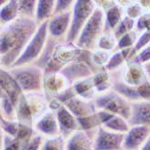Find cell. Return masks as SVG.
<instances>
[{
	"label": "cell",
	"instance_id": "obj_1",
	"mask_svg": "<svg viewBox=\"0 0 150 150\" xmlns=\"http://www.w3.org/2000/svg\"><path fill=\"white\" fill-rule=\"evenodd\" d=\"M39 25L35 18L19 16L0 31V65L10 68L22 54Z\"/></svg>",
	"mask_w": 150,
	"mask_h": 150
},
{
	"label": "cell",
	"instance_id": "obj_2",
	"mask_svg": "<svg viewBox=\"0 0 150 150\" xmlns=\"http://www.w3.org/2000/svg\"><path fill=\"white\" fill-rule=\"evenodd\" d=\"M84 50L74 42L65 40H55L49 36L47 44L41 57L35 62L45 73L58 72L68 63L80 59Z\"/></svg>",
	"mask_w": 150,
	"mask_h": 150
},
{
	"label": "cell",
	"instance_id": "obj_3",
	"mask_svg": "<svg viewBox=\"0 0 150 150\" xmlns=\"http://www.w3.org/2000/svg\"><path fill=\"white\" fill-rule=\"evenodd\" d=\"M16 120L30 127L49 110V101L44 92L22 93L16 103Z\"/></svg>",
	"mask_w": 150,
	"mask_h": 150
},
{
	"label": "cell",
	"instance_id": "obj_4",
	"mask_svg": "<svg viewBox=\"0 0 150 150\" xmlns=\"http://www.w3.org/2000/svg\"><path fill=\"white\" fill-rule=\"evenodd\" d=\"M23 93L44 92L45 71L35 63L8 68Z\"/></svg>",
	"mask_w": 150,
	"mask_h": 150
},
{
	"label": "cell",
	"instance_id": "obj_5",
	"mask_svg": "<svg viewBox=\"0 0 150 150\" xmlns=\"http://www.w3.org/2000/svg\"><path fill=\"white\" fill-rule=\"evenodd\" d=\"M105 30V15L100 9L96 8L91 16L82 26L80 34L74 42L79 48L93 51L97 47L99 38Z\"/></svg>",
	"mask_w": 150,
	"mask_h": 150
},
{
	"label": "cell",
	"instance_id": "obj_6",
	"mask_svg": "<svg viewBox=\"0 0 150 150\" xmlns=\"http://www.w3.org/2000/svg\"><path fill=\"white\" fill-rule=\"evenodd\" d=\"M48 38L49 35L46 21V22L39 25L36 32L25 46L22 54L16 61L12 67L35 63L37 60L41 57L42 53L44 52Z\"/></svg>",
	"mask_w": 150,
	"mask_h": 150
},
{
	"label": "cell",
	"instance_id": "obj_7",
	"mask_svg": "<svg viewBox=\"0 0 150 150\" xmlns=\"http://www.w3.org/2000/svg\"><path fill=\"white\" fill-rule=\"evenodd\" d=\"M96 109L104 110L112 115L121 116L128 120L131 113V102L126 100L113 89L97 95L94 100Z\"/></svg>",
	"mask_w": 150,
	"mask_h": 150
},
{
	"label": "cell",
	"instance_id": "obj_8",
	"mask_svg": "<svg viewBox=\"0 0 150 150\" xmlns=\"http://www.w3.org/2000/svg\"><path fill=\"white\" fill-rule=\"evenodd\" d=\"M93 0H76L71 8V25L65 41L74 42L80 32L95 11Z\"/></svg>",
	"mask_w": 150,
	"mask_h": 150
},
{
	"label": "cell",
	"instance_id": "obj_9",
	"mask_svg": "<svg viewBox=\"0 0 150 150\" xmlns=\"http://www.w3.org/2000/svg\"><path fill=\"white\" fill-rule=\"evenodd\" d=\"M91 52L84 50L83 54L80 59L68 63L60 71L71 85L92 76L95 72L91 61Z\"/></svg>",
	"mask_w": 150,
	"mask_h": 150
},
{
	"label": "cell",
	"instance_id": "obj_10",
	"mask_svg": "<svg viewBox=\"0 0 150 150\" xmlns=\"http://www.w3.org/2000/svg\"><path fill=\"white\" fill-rule=\"evenodd\" d=\"M71 25V11L54 14L47 21L48 35L55 40H65Z\"/></svg>",
	"mask_w": 150,
	"mask_h": 150
},
{
	"label": "cell",
	"instance_id": "obj_11",
	"mask_svg": "<svg viewBox=\"0 0 150 150\" xmlns=\"http://www.w3.org/2000/svg\"><path fill=\"white\" fill-rule=\"evenodd\" d=\"M124 135L100 127L95 135L94 150H122Z\"/></svg>",
	"mask_w": 150,
	"mask_h": 150
},
{
	"label": "cell",
	"instance_id": "obj_12",
	"mask_svg": "<svg viewBox=\"0 0 150 150\" xmlns=\"http://www.w3.org/2000/svg\"><path fill=\"white\" fill-rule=\"evenodd\" d=\"M117 74L123 82L133 87L139 86L147 80L143 64L133 60L127 62L120 71H117Z\"/></svg>",
	"mask_w": 150,
	"mask_h": 150
},
{
	"label": "cell",
	"instance_id": "obj_13",
	"mask_svg": "<svg viewBox=\"0 0 150 150\" xmlns=\"http://www.w3.org/2000/svg\"><path fill=\"white\" fill-rule=\"evenodd\" d=\"M70 86L71 84L60 71L45 73L42 91L46 96L48 101L55 99Z\"/></svg>",
	"mask_w": 150,
	"mask_h": 150
},
{
	"label": "cell",
	"instance_id": "obj_14",
	"mask_svg": "<svg viewBox=\"0 0 150 150\" xmlns=\"http://www.w3.org/2000/svg\"><path fill=\"white\" fill-rule=\"evenodd\" d=\"M97 129H78L73 132L66 137L65 150H94V139Z\"/></svg>",
	"mask_w": 150,
	"mask_h": 150
},
{
	"label": "cell",
	"instance_id": "obj_15",
	"mask_svg": "<svg viewBox=\"0 0 150 150\" xmlns=\"http://www.w3.org/2000/svg\"><path fill=\"white\" fill-rule=\"evenodd\" d=\"M150 135V127L146 126H131L124 135L122 150H140Z\"/></svg>",
	"mask_w": 150,
	"mask_h": 150
},
{
	"label": "cell",
	"instance_id": "obj_16",
	"mask_svg": "<svg viewBox=\"0 0 150 150\" xmlns=\"http://www.w3.org/2000/svg\"><path fill=\"white\" fill-rule=\"evenodd\" d=\"M54 111L59 125L60 134L62 136L66 138L73 132L80 129L78 117L73 115L64 104L61 103Z\"/></svg>",
	"mask_w": 150,
	"mask_h": 150
},
{
	"label": "cell",
	"instance_id": "obj_17",
	"mask_svg": "<svg viewBox=\"0 0 150 150\" xmlns=\"http://www.w3.org/2000/svg\"><path fill=\"white\" fill-rule=\"evenodd\" d=\"M34 129L45 137L59 135L60 129L55 111L49 109L35 122L34 125Z\"/></svg>",
	"mask_w": 150,
	"mask_h": 150
},
{
	"label": "cell",
	"instance_id": "obj_18",
	"mask_svg": "<svg viewBox=\"0 0 150 150\" xmlns=\"http://www.w3.org/2000/svg\"><path fill=\"white\" fill-rule=\"evenodd\" d=\"M130 126H146L150 127V100L131 102V113L128 119Z\"/></svg>",
	"mask_w": 150,
	"mask_h": 150
},
{
	"label": "cell",
	"instance_id": "obj_19",
	"mask_svg": "<svg viewBox=\"0 0 150 150\" xmlns=\"http://www.w3.org/2000/svg\"><path fill=\"white\" fill-rule=\"evenodd\" d=\"M0 91L8 95L16 106L22 91L8 68L0 65Z\"/></svg>",
	"mask_w": 150,
	"mask_h": 150
},
{
	"label": "cell",
	"instance_id": "obj_20",
	"mask_svg": "<svg viewBox=\"0 0 150 150\" xmlns=\"http://www.w3.org/2000/svg\"><path fill=\"white\" fill-rule=\"evenodd\" d=\"M63 104L78 119L89 116L97 110L94 100H87L78 97V96H73Z\"/></svg>",
	"mask_w": 150,
	"mask_h": 150
},
{
	"label": "cell",
	"instance_id": "obj_21",
	"mask_svg": "<svg viewBox=\"0 0 150 150\" xmlns=\"http://www.w3.org/2000/svg\"><path fill=\"white\" fill-rule=\"evenodd\" d=\"M111 116L112 114L109 112L97 110L94 113L89 116L78 119L79 124H80V129H83V130L97 129L100 127H102V125L108 120Z\"/></svg>",
	"mask_w": 150,
	"mask_h": 150
},
{
	"label": "cell",
	"instance_id": "obj_22",
	"mask_svg": "<svg viewBox=\"0 0 150 150\" xmlns=\"http://www.w3.org/2000/svg\"><path fill=\"white\" fill-rule=\"evenodd\" d=\"M91 80L98 95L112 90L114 82V74L104 69L92 74Z\"/></svg>",
	"mask_w": 150,
	"mask_h": 150
},
{
	"label": "cell",
	"instance_id": "obj_23",
	"mask_svg": "<svg viewBox=\"0 0 150 150\" xmlns=\"http://www.w3.org/2000/svg\"><path fill=\"white\" fill-rule=\"evenodd\" d=\"M75 96L87 100H94L97 97V91L93 85L91 76L86 79L81 80L71 85Z\"/></svg>",
	"mask_w": 150,
	"mask_h": 150
},
{
	"label": "cell",
	"instance_id": "obj_24",
	"mask_svg": "<svg viewBox=\"0 0 150 150\" xmlns=\"http://www.w3.org/2000/svg\"><path fill=\"white\" fill-rule=\"evenodd\" d=\"M114 74V82L112 89L117 91L119 94H120L122 97H124L126 100H127L129 102H135L141 100L139 97L137 87L130 86L127 85L125 82H123L117 76V72H112Z\"/></svg>",
	"mask_w": 150,
	"mask_h": 150
},
{
	"label": "cell",
	"instance_id": "obj_25",
	"mask_svg": "<svg viewBox=\"0 0 150 150\" xmlns=\"http://www.w3.org/2000/svg\"><path fill=\"white\" fill-rule=\"evenodd\" d=\"M56 0H38L35 19L38 25L48 21L55 12Z\"/></svg>",
	"mask_w": 150,
	"mask_h": 150
},
{
	"label": "cell",
	"instance_id": "obj_26",
	"mask_svg": "<svg viewBox=\"0 0 150 150\" xmlns=\"http://www.w3.org/2000/svg\"><path fill=\"white\" fill-rule=\"evenodd\" d=\"M105 15V30L104 32H114L120 21L125 16V10L115 4L104 13Z\"/></svg>",
	"mask_w": 150,
	"mask_h": 150
},
{
	"label": "cell",
	"instance_id": "obj_27",
	"mask_svg": "<svg viewBox=\"0 0 150 150\" xmlns=\"http://www.w3.org/2000/svg\"><path fill=\"white\" fill-rule=\"evenodd\" d=\"M20 16L17 0H10L0 8V25L2 27L11 24Z\"/></svg>",
	"mask_w": 150,
	"mask_h": 150
},
{
	"label": "cell",
	"instance_id": "obj_28",
	"mask_svg": "<svg viewBox=\"0 0 150 150\" xmlns=\"http://www.w3.org/2000/svg\"><path fill=\"white\" fill-rule=\"evenodd\" d=\"M102 127L104 128L113 132L126 134L130 128V124L125 117L119 115H112L110 119L107 120Z\"/></svg>",
	"mask_w": 150,
	"mask_h": 150
},
{
	"label": "cell",
	"instance_id": "obj_29",
	"mask_svg": "<svg viewBox=\"0 0 150 150\" xmlns=\"http://www.w3.org/2000/svg\"><path fill=\"white\" fill-rule=\"evenodd\" d=\"M111 54L112 52H107L98 48H96L95 50L91 52V61L95 70V72L104 69L106 64L108 63Z\"/></svg>",
	"mask_w": 150,
	"mask_h": 150
},
{
	"label": "cell",
	"instance_id": "obj_30",
	"mask_svg": "<svg viewBox=\"0 0 150 150\" xmlns=\"http://www.w3.org/2000/svg\"><path fill=\"white\" fill-rule=\"evenodd\" d=\"M117 39L113 32H104L99 38L96 48L113 52L117 49Z\"/></svg>",
	"mask_w": 150,
	"mask_h": 150
},
{
	"label": "cell",
	"instance_id": "obj_31",
	"mask_svg": "<svg viewBox=\"0 0 150 150\" xmlns=\"http://www.w3.org/2000/svg\"><path fill=\"white\" fill-rule=\"evenodd\" d=\"M66 138L61 134L45 137L41 150H65Z\"/></svg>",
	"mask_w": 150,
	"mask_h": 150
},
{
	"label": "cell",
	"instance_id": "obj_32",
	"mask_svg": "<svg viewBox=\"0 0 150 150\" xmlns=\"http://www.w3.org/2000/svg\"><path fill=\"white\" fill-rule=\"evenodd\" d=\"M38 0H17L20 16L35 18Z\"/></svg>",
	"mask_w": 150,
	"mask_h": 150
},
{
	"label": "cell",
	"instance_id": "obj_33",
	"mask_svg": "<svg viewBox=\"0 0 150 150\" xmlns=\"http://www.w3.org/2000/svg\"><path fill=\"white\" fill-rule=\"evenodd\" d=\"M138 37V33L134 29L128 33L123 35L117 39V50H124L127 48H132L134 47L137 39Z\"/></svg>",
	"mask_w": 150,
	"mask_h": 150
},
{
	"label": "cell",
	"instance_id": "obj_34",
	"mask_svg": "<svg viewBox=\"0 0 150 150\" xmlns=\"http://www.w3.org/2000/svg\"><path fill=\"white\" fill-rule=\"evenodd\" d=\"M135 26H136V20L125 16L123 17V19L120 21L119 25L116 27V29L114 30L113 33H114L115 36L117 37V39H119L123 35L134 30Z\"/></svg>",
	"mask_w": 150,
	"mask_h": 150
},
{
	"label": "cell",
	"instance_id": "obj_35",
	"mask_svg": "<svg viewBox=\"0 0 150 150\" xmlns=\"http://www.w3.org/2000/svg\"><path fill=\"white\" fill-rule=\"evenodd\" d=\"M0 125H1L6 135L11 136L14 137L17 136V133L19 130V126H20V122L17 120H6L4 117H2L1 121H0Z\"/></svg>",
	"mask_w": 150,
	"mask_h": 150
},
{
	"label": "cell",
	"instance_id": "obj_36",
	"mask_svg": "<svg viewBox=\"0 0 150 150\" xmlns=\"http://www.w3.org/2000/svg\"><path fill=\"white\" fill-rule=\"evenodd\" d=\"M25 146V144L17 137L6 135L2 150H24Z\"/></svg>",
	"mask_w": 150,
	"mask_h": 150
},
{
	"label": "cell",
	"instance_id": "obj_37",
	"mask_svg": "<svg viewBox=\"0 0 150 150\" xmlns=\"http://www.w3.org/2000/svg\"><path fill=\"white\" fill-rule=\"evenodd\" d=\"M45 138L44 136L35 131L26 143L24 150H41Z\"/></svg>",
	"mask_w": 150,
	"mask_h": 150
},
{
	"label": "cell",
	"instance_id": "obj_38",
	"mask_svg": "<svg viewBox=\"0 0 150 150\" xmlns=\"http://www.w3.org/2000/svg\"><path fill=\"white\" fill-rule=\"evenodd\" d=\"M135 30L138 34L150 30V12H145L140 17L136 20Z\"/></svg>",
	"mask_w": 150,
	"mask_h": 150
},
{
	"label": "cell",
	"instance_id": "obj_39",
	"mask_svg": "<svg viewBox=\"0 0 150 150\" xmlns=\"http://www.w3.org/2000/svg\"><path fill=\"white\" fill-rule=\"evenodd\" d=\"M125 10V16L130 17L134 20H137V18L140 17L146 11L142 8V6L139 5L137 1L132 3L130 6H128Z\"/></svg>",
	"mask_w": 150,
	"mask_h": 150
},
{
	"label": "cell",
	"instance_id": "obj_40",
	"mask_svg": "<svg viewBox=\"0 0 150 150\" xmlns=\"http://www.w3.org/2000/svg\"><path fill=\"white\" fill-rule=\"evenodd\" d=\"M149 44H150V30H147V31H145L140 34H138V37L133 47L136 54L144 47L148 45Z\"/></svg>",
	"mask_w": 150,
	"mask_h": 150
},
{
	"label": "cell",
	"instance_id": "obj_41",
	"mask_svg": "<svg viewBox=\"0 0 150 150\" xmlns=\"http://www.w3.org/2000/svg\"><path fill=\"white\" fill-rule=\"evenodd\" d=\"M133 61L140 64H145L150 62V44L139 51L133 58Z\"/></svg>",
	"mask_w": 150,
	"mask_h": 150
},
{
	"label": "cell",
	"instance_id": "obj_42",
	"mask_svg": "<svg viewBox=\"0 0 150 150\" xmlns=\"http://www.w3.org/2000/svg\"><path fill=\"white\" fill-rule=\"evenodd\" d=\"M76 0H56V7L54 14H59L71 10Z\"/></svg>",
	"mask_w": 150,
	"mask_h": 150
},
{
	"label": "cell",
	"instance_id": "obj_43",
	"mask_svg": "<svg viewBox=\"0 0 150 150\" xmlns=\"http://www.w3.org/2000/svg\"><path fill=\"white\" fill-rule=\"evenodd\" d=\"M137 89L141 100H150V81L148 79L137 86Z\"/></svg>",
	"mask_w": 150,
	"mask_h": 150
},
{
	"label": "cell",
	"instance_id": "obj_44",
	"mask_svg": "<svg viewBox=\"0 0 150 150\" xmlns=\"http://www.w3.org/2000/svg\"><path fill=\"white\" fill-rule=\"evenodd\" d=\"M93 2L96 8L100 9L104 13L116 4L115 0H93Z\"/></svg>",
	"mask_w": 150,
	"mask_h": 150
},
{
	"label": "cell",
	"instance_id": "obj_45",
	"mask_svg": "<svg viewBox=\"0 0 150 150\" xmlns=\"http://www.w3.org/2000/svg\"><path fill=\"white\" fill-rule=\"evenodd\" d=\"M136 0H115V3L120 6L122 8H127L128 6H130L132 3H134Z\"/></svg>",
	"mask_w": 150,
	"mask_h": 150
},
{
	"label": "cell",
	"instance_id": "obj_46",
	"mask_svg": "<svg viewBox=\"0 0 150 150\" xmlns=\"http://www.w3.org/2000/svg\"><path fill=\"white\" fill-rule=\"evenodd\" d=\"M146 12H150V0H136Z\"/></svg>",
	"mask_w": 150,
	"mask_h": 150
},
{
	"label": "cell",
	"instance_id": "obj_47",
	"mask_svg": "<svg viewBox=\"0 0 150 150\" xmlns=\"http://www.w3.org/2000/svg\"><path fill=\"white\" fill-rule=\"evenodd\" d=\"M5 132L3 130V128L1 127V125H0V150L3 149V146H4V140H5Z\"/></svg>",
	"mask_w": 150,
	"mask_h": 150
},
{
	"label": "cell",
	"instance_id": "obj_48",
	"mask_svg": "<svg viewBox=\"0 0 150 150\" xmlns=\"http://www.w3.org/2000/svg\"><path fill=\"white\" fill-rule=\"evenodd\" d=\"M143 66L145 68V71H146V76H147V79L150 81V62L143 64Z\"/></svg>",
	"mask_w": 150,
	"mask_h": 150
},
{
	"label": "cell",
	"instance_id": "obj_49",
	"mask_svg": "<svg viewBox=\"0 0 150 150\" xmlns=\"http://www.w3.org/2000/svg\"><path fill=\"white\" fill-rule=\"evenodd\" d=\"M140 150H150V135L146 139V141L145 142V144L143 145V146L140 148Z\"/></svg>",
	"mask_w": 150,
	"mask_h": 150
},
{
	"label": "cell",
	"instance_id": "obj_50",
	"mask_svg": "<svg viewBox=\"0 0 150 150\" xmlns=\"http://www.w3.org/2000/svg\"><path fill=\"white\" fill-rule=\"evenodd\" d=\"M10 0H0V8L3 7L6 3H8Z\"/></svg>",
	"mask_w": 150,
	"mask_h": 150
},
{
	"label": "cell",
	"instance_id": "obj_51",
	"mask_svg": "<svg viewBox=\"0 0 150 150\" xmlns=\"http://www.w3.org/2000/svg\"><path fill=\"white\" fill-rule=\"evenodd\" d=\"M2 117H3V116H2V112H1V109H0V121H1V120H2Z\"/></svg>",
	"mask_w": 150,
	"mask_h": 150
},
{
	"label": "cell",
	"instance_id": "obj_52",
	"mask_svg": "<svg viewBox=\"0 0 150 150\" xmlns=\"http://www.w3.org/2000/svg\"><path fill=\"white\" fill-rule=\"evenodd\" d=\"M1 29H2V26H1V25H0V31H1Z\"/></svg>",
	"mask_w": 150,
	"mask_h": 150
}]
</instances>
